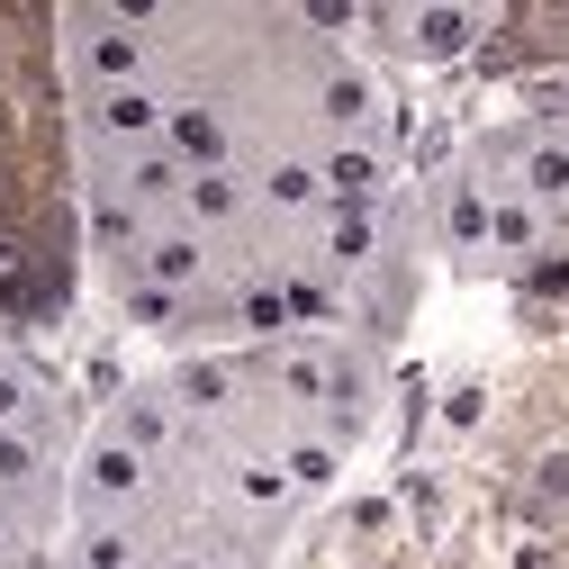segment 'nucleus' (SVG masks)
Segmentation results:
<instances>
[{"label":"nucleus","instance_id":"obj_1","mask_svg":"<svg viewBox=\"0 0 569 569\" xmlns=\"http://www.w3.org/2000/svg\"><path fill=\"white\" fill-rule=\"evenodd\" d=\"M73 299V109L54 10H0V317L46 326Z\"/></svg>","mask_w":569,"mask_h":569},{"label":"nucleus","instance_id":"obj_2","mask_svg":"<svg viewBox=\"0 0 569 569\" xmlns=\"http://www.w3.org/2000/svg\"><path fill=\"white\" fill-rule=\"evenodd\" d=\"M54 63L73 100L91 91H154V37L136 10H54Z\"/></svg>","mask_w":569,"mask_h":569},{"label":"nucleus","instance_id":"obj_3","mask_svg":"<svg viewBox=\"0 0 569 569\" xmlns=\"http://www.w3.org/2000/svg\"><path fill=\"white\" fill-rule=\"evenodd\" d=\"M146 507H154V461L136 452L118 425L91 435L82 461H73V525H82V533H91V525H146Z\"/></svg>","mask_w":569,"mask_h":569},{"label":"nucleus","instance_id":"obj_4","mask_svg":"<svg viewBox=\"0 0 569 569\" xmlns=\"http://www.w3.org/2000/svg\"><path fill=\"white\" fill-rule=\"evenodd\" d=\"M398 28H407L425 54H435V63H443V54H461V46L479 37V19H470V10H416V19H398Z\"/></svg>","mask_w":569,"mask_h":569},{"label":"nucleus","instance_id":"obj_5","mask_svg":"<svg viewBox=\"0 0 569 569\" xmlns=\"http://www.w3.org/2000/svg\"><path fill=\"white\" fill-rule=\"evenodd\" d=\"M488 218H497V199H488V190H452V208H443L452 244H479V236H488Z\"/></svg>","mask_w":569,"mask_h":569}]
</instances>
